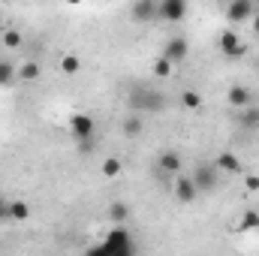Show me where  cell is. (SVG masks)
<instances>
[{
	"mask_svg": "<svg viewBox=\"0 0 259 256\" xmlns=\"http://www.w3.org/2000/svg\"><path fill=\"white\" fill-rule=\"evenodd\" d=\"M127 106H130V112H163L166 109V97L151 91V88H136L130 94Z\"/></svg>",
	"mask_w": 259,
	"mask_h": 256,
	"instance_id": "1",
	"label": "cell"
},
{
	"mask_svg": "<svg viewBox=\"0 0 259 256\" xmlns=\"http://www.w3.org/2000/svg\"><path fill=\"white\" fill-rule=\"evenodd\" d=\"M100 250H106V253H133V241H130L127 223H115V229L106 235V241H103Z\"/></svg>",
	"mask_w": 259,
	"mask_h": 256,
	"instance_id": "2",
	"label": "cell"
},
{
	"mask_svg": "<svg viewBox=\"0 0 259 256\" xmlns=\"http://www.w3.org/2000/svg\"><path fill=\"white\" fill-rule=\"evenodd\" d=\"M193 181H196V187H199V193L217 190V184H220V169H217L214 163H199L196 172H193Z\"/></svg>",
	"mask_w": 259,
	"mask_h": 256,
	"instance_id": "3",
	"label": "cell"
},
{
	"mask_svg": "<svg viewBox=\"0 0 259 256\" xmlns=\"http://www.w3.org/2000/svg\"><path fill=\"white\" fill-rule=\"evenodd\" d=\"M172 193H175V199L181 202V205H190L196 196H199V187H196L193 175H175V184H172Z\"/></svg>",
	"mask_w": 259,
	"mask_h": 256,
	"instance_id": "4",
	"label": "cell"
},
{
	"mask_svg": "<svg viewBox=\"0 0 259 256\" xmlns=\"http://www.w3.org/2000/svg\"><path fill=\"white\" fill-rule=\"evenodd\" d=\"M184 15H187V0H160L157 3V18H163L169 24L181 21Z\"/></svg>",
	"mask_w": 259,
	"mask_h": 256,
	"instance_id": "5",
	"label": "cell"
},
{
	"mask_svg": "<svg viewBox=\"0 0 259 256\" xmlns=\"http://www.w3.org/2000/svg\"><path fill=\"white\" fill-rule=\"evenodd\" d=\"M256 12L253 0H229L226 3V18L232 24H241V21H250V15Z\"/></svg>",
	"mask_w": 259,
	"mask_h": 256,
	"instance_id": "6",
	"label": "cell"
},
{
	"mask_svg": "<svg viewBox=\"0 0 259 256\" xmlns=\"http://www.w3.org/2000/svg\"><path fill=\"white\" fill-rule=\"evenodd\" d=\"M187 55H190V42L187 39H181V36H172L166 46H163V58H169L172 64H184L187 61Z\"/></svg>",
	"mask_w": 259,
	"mask_h": 256,
	"instance_id": "7",
	"label": "cell"
},
{
	"mask_svg": "<svg viewBox=\"0 0 259 256\" xmlns=\"http://www.w3.org/2000/svg\"><path fill=\"white\" fill-rule=\"evenodd\" d=\"M226 103H229L232 109L244 112V109L253 106V94H250V88H244V84H232V88L226 91Z\"/></svg>",
	"mask_w": 259,
	"mask_h": 256,
	"instance_id": "8",
	"label": "cell"
},
{
	"mask_svg": "<svg viewBox=\"0 0 259 256\" xmlns=\"http://www.w3.org/2000/svg\"><path fill=\"white\" fill-rule=\"evenodd\" d=\"M154 166H157V169H163L166 175H172V178H175V175L184 169V160H181V154H178V151H163V154L157 157V163H154Z\"/></svg>",
	"mask_w": 259,
	"mask_h": 256,
	"instance_id": "9",
	"label": "cell"
},
{
	"mask_svg": "<svg viewBox=\"0 0 259 256\" xmlns=\"http://www.w3.org/2000/svg\"><path fill=\"white\" fill-rule=\"evenodd\" d=\"M157 3H160V0H136V3H133V9H130L133 21H139V24L154 21V18H157Z\"/></svg>",
	"mask_w": 259,
	"mask_h": 256,
	"instance_id": "10",
	"label": "cell"
},
{
	"mask_svg": "<svg viewBox=\"0 0 259 256\" xmlns=\"http://www.w3.org/2000/svg\"><path fill=\"white\" fill-rule=\"evenodd\" d=\"M69 130H72L75 139H91L97 127H94V118L81 112V115H72V118H69Z\"/></svg>",
	"mask_w": 259,
	"mask_h": 256,
	"instance_id": "11",
	"label": "cell"
},
{
	"mask_svg": "<svg viewBox=\"0 0 259 256\" xmlns=\"http://www.w3.org/2000/svg\"><path fill=\"white\" fill-rule=\"evenodd\" d=\"M214 166H217L220 172H229V175H238V172H241V160H238L232 151H223V154H217Z\"/></svg>",
	"mask_w": 259,
	"mask_h": 256,
	"instance_id": "12",
	"label": "cell"
},
{
	"mask_svg": "<svg viewBox=\"0 0 259 256\" xmlns=\"http://www.w3.org/2000/svg\"><path fill=\"white\" fill-rule=\"evenodd\" d=\"M121 130H124V136H130V139H139L142 130H145L142 118H139V112H130L127 118H124V124H121Z\"/></svg>",
	"mask_w": 259,
	"mask_h": 256,
	"instance_id": "13",
	"label": "cell"
},
{
	"mask_svg": "<svg viewBox=\"0 0 259 256\" xmlns=\"http://www.w3.org/2000/svg\"><path fill=\"white\" fill-rule=\"evenodd\" d=\"M241 42H244V39H241L235 30H223V33H220V52H223L226 58H229V55H232V52H235Z\"/></svg>",
	"mask_w": 259,
	"mask_h": 256,
	"instance_id": "14",
	"label": "cell"
},
{
	"mask_svg": "<svg viewBox=\"0 0 259 256\" xmlns=\"http://www.w3.org/2000/svg\"><path fill=\"white\" fill-rule=\"evenodd\" d=\"M130 217H133V211H130L127 202H112L109 205V220L112 223H130Z\"/></svg>",
	"mask_w": 259,
	"mask_h": 256,
	"instance_id": "15",
	"label": "cell"
},
{
	"mask_svg": "<svg viewBox=\"0 0 259 256\" xmlns=\"http://www.w3.org/2000/svg\"><path fill=\"white\" fill-rule=\"evenodd\" d=\"M151 72H154V78H172V75H175V64L160 55V58L151 64Z\"/></svg>",
	"mask_w": 259,
	"mask_h": 256,
	"instance_id": "16",
	"label": "cell"
},
{
	"mask_svg": "<svg viewBox=\"0 0 259 256\" xmlns=\"http://www.w3.org/2000/svg\"><path fill=\"white\" fill-rule=\"evenodd\" d=\"M30 205L27 202H21V199H15V202H9V217L15 220V223H24V220H30Z\"/></svg>",
	"mask_w": 259,
	"mask_h": 256,
	"instance_id": "17",
	"label": "cell"
},
{
	"mask_svg": "<svg viewBox=\"0 0 259 256\" xmlns=\"http://www.w3.org/2000/svg\"><path fill=\"white\" fill-rule=\"evenodd\" d=\"M181 106H184L187 112H199V109H202V94H196L193 88H184V91H181Z\"/></svg>",
	"mask_w": 259,
	"mask_h": 256,
	"instance_id": "18",
	"label": "cell"
},
{
	"mask_svg": "<svg viewBox=\"0 0 259 256\" xmlns=\"http://www.w3.org/2000/svg\"><path fill=\"white\" fill-rule=\"evenodd\" d=\"M58 66H61L64 75H78V72H81V58H78V55H64V58L58 61Z\"/></svg>",
	"mask_w": 259,
	"mask_h": 256,
	"instance_id": "19",
	"label": "cell"
},
{
	"mask_svg": "<svg viewBox=\"0 0 259 256\" xmlns=\"http://www.w3.org/2000/svg\"><path fill=\"white\" fill-rule=\"evenodd\" d=\"M121 169H124L121 157H106V160H103V166H100V172H103L106 178H118V175H121Z\"/></svg>",
	"mask_w": 259,
	"mask_h": 256,
	"instance_id": "20",
	"label": "cell"
},
{
	"mask_svg": "<svg viewBox=\"0 0 259 256\" xmlns=\"http://www.w3.org/2000/svg\"><path fill=\"white\" fill-rule=\"evenodd\" d=\"M21 81H36L39 78V64H33V61H24V64H18V72H15Z\"/></svg>",
	"mask_w": 259,
	"mask_h": 256,
	"instance_id": "21",
	"label": "cell"
},
{
	"mask_svg": "<svg viewBox=\"0 0 259 256\" xmlns=\"http://www.w3.org/2000/svg\"><path fill=\"white\" fill-rule=\"evenodd\" d=\"M15 72H18V66H15V64H6V61H0V88L12 84V81L18 78Z\"/></svg>",
	"mask_w": 259,
	"mask_h": 256,
	"instance_id": "22",
	"label": "cell"
},
{
	"mask_svg": "<svg viewBox=\"0 0 259 256\" xmlns=\"http://www.w3.org/2000/svg\"><path fill=\"white\" fill-rule=\"evenodd\" d=\"M3 49H18L21 42H24V36H21V30H15V27H9V30H3Z\"/></svg>",
	"mask_w": 259,
	"mask_h": 256,
	"instance_id": "23",
	"label": "cell"
},
{
	"mask_svg": "<svg viewBox=\"0 0 259 256\" xmlns=\"http://www.w3.org/2000/svg\"><path fill=\"white\" fill-rule=\"evenodd\" d=\"M256 226H259V211H253V208H247L244 211V217H241V232H256Z\"/></svg>",
	"mask_w": 259,
	"mask_h": 256,
	"instance_id": "24",
	"label": "cell"
},
{
	"mask_svg": "<svg viewBox=\"0 0 259 256\" xmlns=\"http://www.w3.org/2000/svg\"><path fill=\"white\" fill-rule=\"evenodd\" d=\"M9 220H12V217H9V202H3V199H0V226H3V223H9Z\"/></svg>",
	"mask_w": 259,
	"mask_h": 256,
	"instance_id": "25",
	"label": "cell"
},
{
	"mask_svg": "<svg viewBox=\"0 0 259 256\" xmlns=\"http://www.w3.org/2000/svg\"><path fill=\"white\" fill-rule=\"evenodd\" d=\"M244 124H250V127H256V124H259V109H250V112L244 115Z\"/></svg>",
	"mask_w": 259,
	"mask_h": 256,
	"instance_id": "26",
	"label": "cell"
},
{
	"mask_svg": "<svg viewBox=\"0 0 259 256\" xmlns=\"http://www.w3.org/2000/svg\"><path fill=\"white\" fill-rule=\"evenodd\" d=\"M244 187L250 193H256L259 190V175H247V181H244Z\"/></svg>",
	"mask_w": 259,
	"mask_h": 256,
	"instance_id": "27",
	"label": "cell"
},
{
	"mask_svg": "<svg viewBox=\"0 0 259 256\" xmlns=\"http://www.w3.org/2000/svg\"><path fill=\"white\" fill-rule=\"evenodd\" d=\"M250 30L259 36V12H253V15H250Z\"/></svg>",
	"mask_w": 259,
	"mask_h": 256,
	"instance_id": "28",
	"label": "cell"
},
{
	"mask_svg": "<svg viewBox=\"0 0 259 256\" xmlns=\"http://www.w3.org/2000/svg\"><path fill=\"white\" fill-rule=\"evenodd\" d=\"M66 3H72V6H78V3H81V0H66Z\"/></svg>",
	"mask_w": 259,
	"mask_h": 256,
	"instance_id": "29",
	"label": "cell"
},
{
	"mask_svg": "<svg viewBox=\"0 0 259 256\" xmlns=\"http://www.w3.org/2000/svg\"><path fill=\"white\" fill-rule=\"evenodd\" d=\"M0 30H3V12H0Z\"/></svg>",
	"mask_w": 259,
	"mask_h": 256,
	"instance_id": "30",
	"label": "cell"
},
{
	"mask_svg": "<svg viewBox=\"0 0 259 256\" xmlns=\"http://www.w3.org/2000/svg\"><path fill=\"white\" fill-rule=\"evenodd\" d=\"M256 69H259V55H256Z\"/></svg>",
	"mask_w": 259,
	"mask_h": 256,
	"instance_id": "31",
	"label": "cell"
},
{
	"mask_svg": "<svg viewBox=\"0 0 259 256\" xmlns=\"http://www.w3.org/2000/svg\"><path fill=\"white\" fill-rule=\"evenodd\" d=\"M256 232H259V226H256Z\"/></svg>",
	"mask_w": 259,
	"mask_h": 256,
	"instance_id": "32",
	"label": "cell"
}]
</instances>
